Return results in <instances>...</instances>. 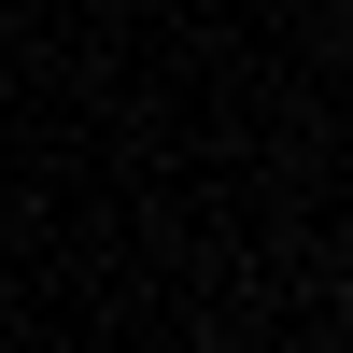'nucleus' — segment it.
Returning a JSON list of instances; mask_svg holds the SVG:
<instances>
[{
  "mask_svg": "<svg viewBox=\"0 0 353 353\" xmlns=\"http://www.w3.org/2000/svg\"><path fill=\"white\" fill-rule=\"evenodd\" d=\"M339 311H353V283H339Z\"/></svg>",
  "mask_w": 353,
  "mask_h": 353,
  "instance_id": "obj_1",
  "label": "nucleus"
}]
</instances>
